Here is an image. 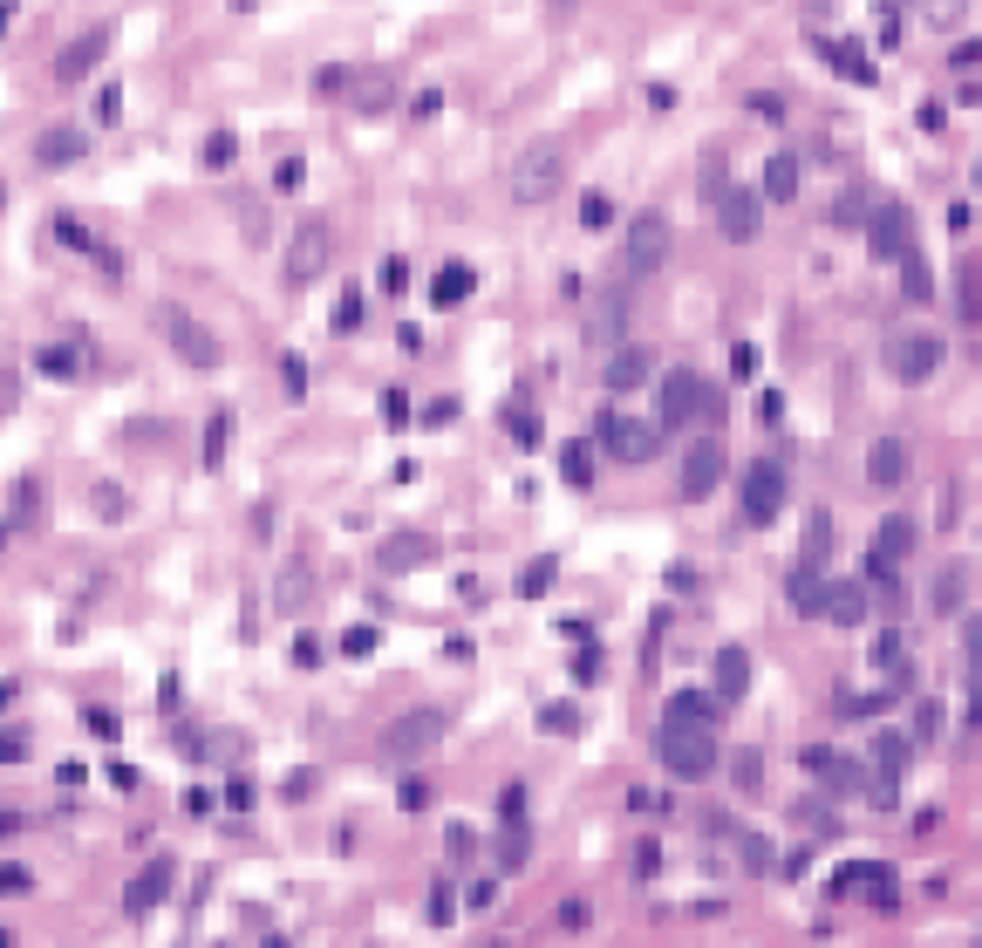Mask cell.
I'll return each instance as SVG.
<instances>
[{
  "instance_id": "cell-14",
  "label": "cell",
  "mask_w": 982,
  "mask_h": 948,
  "mask_svg": "<svg viewBox=\"0 0 982 948\" xmlns=\"http://www.w3.org/2000/svg\"><path fill=\"white\" fill-rule=\"evenodd\" d=\"M328 253H335L328 226H301V232H294V253H287V280H294V287H307V280L328 266Z\"/></svg>"
},
{
  "instance_id": "cell-6",
  "label": "cell",
  "mask_w": 982,
  "mask_h": 948,
  "mask_svg": "<svg viewBox=\"0 0 982 948\" xmlns=\"http://www.w3.org/2000/svg\"><path fill=\"white\" fill-rule=\"evenodd\" d=\"M157 321H164V335L178 342V355H185L191 369H219V362H226V348H219V335H212L205 321H191L185 307H164Z\"/></svg>"
},
{
  "instance_id": "cell-30",
  "label": "cell",
  "mask_w": 982,
  "mask_h": 948,
  "mask_svg": "<svg viewBox=\"0 0 982 948\" xmlns=\"http://www.w3.org/2000/svg\"><path fill=\"white\" fill-rule=\"evenodd\" d=\"M730 785H737V792H764V751H737V758H730Z\"/></svg>"
},
{
  "instance_id": "cell-36",
  "label": "cell",
  "mask_w": 982,
  "mask_h": 948,
  "mask_svg": "<svg viewBox=\"0 0 982 948\" xmlns=\"http://www.w3.org/2000/svg\"><path fill=\"white\" fill-rule=\"evenodd\" d=\"M539 730H553V737H573V730H580V710H573V703H546V710H539Z\"/></svg>"
},
{
  "instance_id": "cell-28",
  "label": "cell",
  "mask_w": 982,
  "mask_h": 948,
  "mask_svg": "<svg viewBox=\"0 0 982 948\" xmlns=\"http://www.w3.org/2000/svg\"><path fill=\"white\" fill-rule=\"evenodd\" d=\"M873 771H887V778L907 771V737L901 730H873Z\"/></svg>"
},
{
  "instance_id": "cell-53",
  "label": "cell",
  "mask_w": 982,
  "mask_h": 948,
  "mask_svg": "<svg viewBox=\"0 0 982 948\" xmlns=\"http://www.w3.org/2000/svg\"><path fill=\"white\" fill-rule=\"evenodd\" d=\"M962 648H969V662H982V614L969 621V628H962Z\"/></svg>"
},
{
  "instance_id": "cell-10",
  "label": "cell",
  "mask_w": 982,
  "mask_h": 948,
  "mask_svg": "<svg viewBox=\"0 0 982 948\" xmlns=\"http://www.w3.org/2000/svg\"><path fill=\"white\" fill-rule=\"evenodd\" d=\"M942 369V342L935 335H894L887 342V376L894 382H928Z\"/></svg>"
},
{
  "instance_id": "cell-26",
  "label": "cell",
  "mask_w": 982,
  "mask_h": 948,
  "mask_svg": "<svg viewBox=\"0 0 982 948\" xmlns=\"http://www.w3.org/2000/svg\"><path fill=\"white\" fill-rule=\"evenodd\" d=\"M307 594H314V573H307V567H287L280 580H273V607H280V614L307 607Z\"/></svg>"
},
{
  "instance_id": "cell-21",
  "label": "cell",
  "mask_w": 982,
  "mask_h": 948,
  "mask_svg": "<svg viewBox=\"0 0 982 948\" xmlns=\"http://www.w3.org/2000/svg\"><path fill=\"white\" fill-rule=\"evenodd\" d=\"M962 594H969V567H962V560L935 567V587H928V614H955V607H962Z\"/></svg>"
},
{
  "instance_id": "cell-25",
  "label": "cell",
  "mask_w": 982,
  "mask_h": 948,
  "mask_svg": "<svg viewBox=\"0 0 982 948\" xmlns=\"http://www.w3.org/2000/svg\"><path fill=\"white\" fill-rule=\"evenodd\" d=\"M792 819H798V833H812V839H839V812H832L826 798H798Z\"/></svg>"
},
{
  "instance_id": "cell-37",
  "label": "cell",
  "mask_w": 982,
  "mask_h": 948,
  "mask_svg": "<svg viewBox=\"0 0 982 948\" xmlns=\"http://www.w3.org/2000/svg\"><path fill=\"white\" fill-rule=\"evenodd\" d=\"M573 683H580V689L601 683V648H594V642H580V655H573Z\"/></svg>"
},
{
  "instance_id": "cell-34",
  "label": "cell",
  "mask_w": 982,
  "mask_h": 948,
  "mask_svg": "<svg viewBox=\"0 0 982 948\" xmlns=\"http://www.w3.org/2000/svg\"><path fill=\"white\" fill-rule=\"evenodd\" d=\"M764 191H771V198H792V191H798V164H792V157H771V164H764Z\"/></svg>"
},
{
  "instance_id": "cell-2",
  "label": "cell",
  "mask_w": 982,
  "mask_h": 948,
  "mask_svg": "<svg viewBox=\"0 0 982 948\" xmlns=\"http://www.w3.org/2000/svg\"><path fill=\"white\" fill-rule=\"evenodd\" d=\"M914 546H921V526H914L907 512H887V519L873 526V546H867V580L873 587H894V573L914 560Z\"/></svg>"
},
{
  "instance_id": "cell-49",
  "label": "cell",
  "mask_w": 982,
  "mask_h": 948,
  "mask_svg": "<svg viewBox=\"0 0 982 948\" xmlns=\"http://www.w3.org/2000/svg\"><path fill=\"white\" fill-rule=\"evenodd\" d=\"M219 457H226V417L212 423V437H205V464H219Z\"/></svg>"
},
{
  "instance_id": "cell-15",
  "label": "cell",
  "mask_w": 982,
  "mask_h": 948,
  "mask_svg": "<svg viewBox=\"0 0 982 948\" xmlns=\"http://www.w3.org/2000/svg\"><path fill=\"white\" fill-rule=\"evenodd\" d=\"M648 376H655V355H648L642 342H621L614 355H607V369H601L607 389H642Z\"/></svg>"
},
{
  "instance_id": "cell-33",
  "label": "cell",
  "mask_w": 982,
  "mask_h": 948,
  "mask_svg": "<svg viewBox=\"0 0 982 948\" xmlns=\"http://www.w3.org/2000/svg\"><path fill=\"white\" fill-rule=\"evenodd\" d=\"M464 294H471V266H444V273H437V294H430V301H437V307H457Z\"/></svg>"
},
{
  "instance_id": "cell-20",
  "label": "cell",
  "mask_w": 982,
  "mask_h": 948,
  "mask_svg": "<svg viewBox=\"0 0 982 948\" xmlns=\"http://www.w3.org/2000/svg\"><path fill=\"white\" fill-rule=\"evenodd\" d=\"M164 894H171V860H151V867L130 880V901H123V908H130V914H151Z\"/></svg>"
},
{
  "instance_id": "cell-38",
  "label": "cell",
  "mask_w": 982,
  "mask_h": 948,
  "mask_svg": "<svg viewBox=\"0 0 982 948\" xmlns=\"http://www.w3.org/2000/svg\"><path fill=\"white\" fill-rule=\"evenodd\" d=\"M744 867H751V873L778 867V853H771V839H764V833H744Z\"/></svg>"
},
{
  "instance_id": "cell-5",
  "label": "cell",
  "mask_w": 982,
  "mask_h": 948,
  "mask_svg": "<svg viewBox=\"0 0 982 948\" xmlns=\"http://www.w3.org/2000/svg\"><path fill=\"white\" fill-rule=\"evenodd\" d=\"M601 444H607L614 464H648V457L662 451V423H635V417H621V410H607V417H601Z\"/></svg>"
},
{
  "instance_id": "cell-31",
  "label": "cell",
  "mask_w": 982,
  "mask_h": 948,
  "mask_svg": "<svg viewBox=\"0 0 982 948\" xmlns=\"http://www.w3.org/2000/svg\"><path fill=\"white\" fill-rule=\"evenodd\" d=\"M826 553H832V519H826V512H812V519H805V553H798V560L826 567Z\"/></svg>"
},
{
  "instance_id": "cell-13",
  "label": "cell",
  "mask_w": 982,
  "mask_h": 948,
  "mask_svg": "<svg viewBox=\"0 0 982 948\" xmlns=\"http://www.w3.org/2000/svg\"><path fill=\"white\" fill-rule=\"evenodd\" d=\"M819 621L860 628V621H867V587H860V580H819Z\"/></svg>"
},
{
  "instance_id": "cell-22",
  "label": "cell",
  "mask_w": 982,
  "mask_h": 948,
  "mask_svg": "<svg viewBox=\"0 0 982 948\" xmlns=\"http://www.w3.org/2000/svg\"><path fill=\"white\" fill-rule=\"evenodd\" d=\"M744 689H751V655H744L737 642L717 648V696H723V703H737Z\"/></svg>"
},
{
  "instance_id": "cell-57",
  "label": "cell",
  "mask_w": 982,
  "mask_h": 948,
  "mask_svg": "<svg viewBox=\"0 0 982 948\" xmlns=\"http://www.w3.org/2000/svg\"><path fill=\"white\" fill-rule=\"evenodd\" d=\"M294 655H301L307 669H314V662H321V635H301V642H294Z\"/></svg>"
},
{
  "instance_id": "cell-32",
  "label": "cell",
  "mask_w": 982,
  "mask_h": 948,
  "mask_svg": "<svg viewBox=\"0 0 982 948\" xmlns=\"http://www.w3.org/2000/svg\"><path fill=\"white\" fill-rule=\"evenodd\" d=\"M873 669L901 683V628H880V635H873Z\"/></svg>"
},
{
  "instance_id": "cell-40",
  "label": "cell",
  "mask_w": 982,
  "mask_h": 948,
  "mask_svg": "<svg viewBox=\"0 0 982 948\" xmlns=\"http://www.w3.org/2000/svg\"><path fill=\"white\" fill-rule=\"evenodd\" d=\"M96 55H103V35L76 41V48H69V55H62V76H82V69H89V62H96Z\"/></svg>"
},
{
  "instance_id": "cell-1",
  "label": "cell",
  "mask_w": 982,
  "mask_h": 948,
  "mask_svg": "<svg viewBox=\"0 0 982 948\" xmlns=\"http://www.w3.org/2000/svg\"><path fill=\"white\" fill-rule=\"evenodd\" d=\"M655 764H662L669 778H710V771L723 764V751H717V730L662 717V723H655Z\"/></svg>"
},
{
  "instance_id": "cell-24",
  "label": "cell",
  "mask_w": 982,
  "mask_h": 948,
  "mask_svg": "<svg viewBox=\"0 0 982 948\" xmlns=\"http://www.w3.org/2000/svg\"><path fill=\"white\" fill-rule=\"evenodd\" d=\"M717 219H723V232H730V239H751L757 198H751V191H723V198H717Z\"/></svg>"
},
{
  "instance_id": "cell-27",
  "label": "cell",
  "mask_w": 982,
  "mask_h": 948,
  "mask_svg": "<svg viewBox=\"0 0 982 948\" xmlns=\"http://www.w3.org/2000/svg\"><path fill=\"white\" fill-rule=\"evenodd\" d=\"M785 594H792V607H798V614H812V621H819V567H812V560H798V567H792Z\"/></svg>"
},
{
  "instance_id": "cell-9",
  "label": "cell",
  "mask_w": 982,
  "mask_h": 948,
  "mask_svg": "<svg viewBox=\"0 0 982 948\" xmlns=\"http://www.w3.org/2000/svg\"><path fill=\"white\" fill-rule=\"evenodd\" d=\"M805 771L826 785V798H853V792H867V764H853V758H839L832 744H805Z\"/></svg>"
},
{
  "instance_id": "cell-43",
  "label": "cell",
  "mask_w": 982,
  "mask_h": 948,
  "mask_svg": "<svg viewBox=\"0 0 982 948\" xmlns=\"http://www.w3.org/2000/svg\"><path fill=\"white\" fill-rule=\"evenodd\" d=\"M444 846H451V860H471V853H478V833H471V826H451Z\"/></svg>"
},
{
  "instance_id": "cell-48",
  "label": "cell",
  "mask_w": 982,
  "mask_h": 948,
  "mask_svg": "<svg viewBox=\"0 0 982 948\" xmlns=\"http://www.w3.org/2000/svg\"><path fill=\"white\" fill-rule=\"evenodd\" d=\"M341 648H348V655H376V628H348Z\"/></svg>"
},
{
  "instance_id": "cell-46",
  "label": "cell",
  "mask_w": 982,
  "mask_h": 948,
  "mask_svg": "<svg viewBox=\"0 0 982 948\" xmlns=\"http://www.w3.org/2000/svg\"><path fill=\"white\" fill-rule=\"evenodd\" d=\"M41 369H48V376H76V355H69V348H41Z\"/></svg>"
},
{
  "instance_id": "cell-50",
  "label": "cell",
  "mask_w": 982,
  "mask_h": 948,
  "mask_svg": "<svg viewBox=\"0 0 982 948\" xmlns=\"http://www.w3.org/2000/svg\"><path fill=\"white\" fill-rule=\"evenodd\" d=\"M464 901H471V908H491V901H498V880H471V894H464Z\"/></svg>"
},
{
  "instance_id": "cell-3",
  "label": "cell",
  "mask_w": 982,
  "mask_h": 948,
  "mask_svg": "<svg viewBox=\"0 0 982 948\" xmlns=\"http://www.w3.org/2000/svg\"><path fill=\"white\" fill-rule=\"evenodd\" d=\"M444 744V710H403L382 730V764H423Z\"/></svg>"
},
{
  "instance_id": "cell-42",
  "label": "cell",
  "mask_w": 982,
  "mask_h": 948,
  "mask_svg": "<svg viewBox=\"0 0 982 948\" xmlns=\"http://www.w3.org/2000/svg\"><path fill=\"white\" fill-rule=\"evenodd\" d=\"M423 805H430V778L410 771V778H403V812H423Z\"/></svg>"
},
{
  "instance_id": "cell-19",
  "label": "cell",
  "mask_w": 982,
  "mask_h": 948,
  "mask_svg": "<svg viewBox=\"0 0 982 948\" xmlns=\"http://www.w3.org/2000/svg\"><path fill=\"white\" fill-rule=\"evenodd\" d=\"M662 253H669V226L662 219H635V232H628V273L662 266Z\"/></svg>"
},
{
  "instance_id": "cell-8",
  "label": "cell",
  "mask_w": 982,
  "mask_h": 948,
  "mask_svg": "<svg viewBox=\"0 0 982 948\" xmlns=\"http://www.w3.org/2000/svg\"><path fill=\"white\" fill-rule=\"evenodd\" d=\"M723 471H730V451H723L717 437H696L689 451H682V498H710L723 485Z\"/></svg>"
},
{
  "instance_id": "cell-55",
  "label": "cell",
  "mask_w": 982,
  "mask_h": 948,
  "mask_svg": "<svg viewBox=\"0 0 982 948\" xmlns=\"http://www.w3.org/2000/svg\"><path fill=\"white\" fill-rule=\"evenodd\" d=\"M505 423H512V437H526V444H532V437H539V423H532L526 410H512V417H505Z\"/></svg>"
},
{
  "instance_id": "cell-51",
  "label": "cell",
  "mask_w": 982,
  "mask_h": 948,
  "mask_svg": "<svg viewBox=\"0 0 982 948\" xmlns=\"http://www.w3.org/2000/svg\"><path fill=\"white\" fill-rule=\"evenodd\" d=\"M89 730H96L103 744H116V730H123V723H116V717H103V710H89Z\"/></svg>"
},
{
  "instance_id": "cell-7",
  "label": "cell",
  "mask_w": 982,
  "mask_h": 948,
  "mask_svg": "<svg viewBox=\"0 0 982 948\" xmlns=\"http://www.w3.org/2000/svg\"><path fill=\"white\" fill-rule=\"evenodd\" d=\"M703 396H710V382L696 376V369H669V376H662V410H655V423H662V430L696 423L703 417Z\"/></svg>"
},
{
  "instance_id": "cell-11",
  "label": "cell",
  "mask_w": 982,
  "mask_h": 948,
  "mask_svg": "<svg viewBox=\"0 0 982 948\" xmlns=\"http://www.w3.org/2000/svg\"><path fill=\"white\" fill-rule=\"evenodd\" d=\"M907 478H914V451H907V437H873L867 485H873V492H901Z\"/></svg>"
},
{
  "instance_id": "cell-16",
  "label": "cell",
  "mask_w": 982,
  "mask_h": 948,
  "mask_svg": "<svg viewBox=\"0 0 982 948\" xmlns=\"http://www.w3.org/2000/svg\"><path fill=\"white\" fill-rule=\"evenodd\" d=\"M519 198H526V205H539V198H553V191H560V151H532L526 164H519Z\"/></svg>"
},
{
  "instance_id": "cell-23",
  "label": "cell",
  "mask_w": 982,
  "mask_h": 948,
  "mask_svg": "<svg viewBox=\"0 0 982 948\" xmlns=\"http://www.w3.org/2000/svg\"><path fill=\"white\" fill-rule=\"evenodd\" d=\"M532 860V833H526V819L519 812H505V833H498V867L505 873H519Z\"/></svg>"
},
{
  "instance_id": "cell-35",
  "label": "cell",
  "mask_w": 982,
  "mask_h": 948,
  "mask_svg": "<svg viewBox=\"0 0 982 948\" xmlns=\"http://www.w3.org/2000/svg\"><path fill=\"white\" fill-rule=\"evenodd\" d=\"M553 580H560V560H532V567L519 573V594H526V601H539Z\"/></svg>"
},
{
  "instance_id": "cell-12",
  "label": "cell",
  "mask_w": 982,
  "mask_h": 948,
  "mask_svg": "<svg viewBox=\"0 0 982 948\" xmlns=\"http://www.w3.org/2000/svg\"><path fill=\"white\" fill-rule=\"evenodd\" d=\"M376 567H382V573H416V567H437V539H430V532H382Z\"/></svg>"
},
{
  "instance_id": "cell-54",
  "label": "cell",
  "mask_w": 982,
  "mask_h": 948,
  "mask_svg": "<svg viewBox=\"0 0 982 948\" xmlns=\"http://www.w3.org/2000/svg\"><path fill=\"white\" fill-rule=\"evenodd\" d=\"M382 417H389V423H410V403H403V396L389 389V396H382Z\"/></svg>"
},
{
  "instance_id": "cell-18",
  "label": "cell",
  "mask_w": 982,
  "mask_h": 948,
  "mask_svg": "<svg viewBox=\"0 0 982 948\" xmlns=\"http://www.w3.org/2000/svg\"><path fill=\"white\" fill-rule=\"evenodd\" d=\"M662 717H676V723H703V730H717V723H723V696H710V689H676V696L662 703Z\"/></svg>"
},
{
  "instance_id": "cell-45",
  "label": "cell",
  "mask_w": 982,
  "mask_h": 948,
  "mask_svg": "<svg viewBox=\"0 0 982 948\" xmlns=\"http://www.w3.org/2000/svg\"><path fill=\"white\" fill-rule=\"evenodd\" d=\"M457 914V901H451V887H444V880H437V887H430V921H437V928H444V921H451Z\"/></svg>"
},
{
  "instance_id": "cell-52",
  "label": "cell",
  "mask_w": 982,
  "mask_h": 948,
  "mask_svg": "<svg viewBox=\"0 0 982 948\" xmlns=\"http://www.w3.org/2000/svg\"><path fill=\"white\" fill-rule=\"evenodd\" d=\"M587 914H594L587 901H567V908H560V928H587Z\"/></svg>"
},
{
  "instance_id": "cell-17",
  "label": "cell",
  "mask_w": 982,
  "mask_h": 948,
  "mask_svg": "<svg viewBox=\"0 0 982 948\" xmlns=\"http://www.w3.org/2000/svg\"><path fill=\"white\" fill-rule=\"evenodd\" d=\"M867 232H873V253H880V260H901L907 246H914V226H907V212H901V205H880Z\"/></svg>"
},
{
  "instance_id": "cell-41",
  "label": "cell",
  "mask_w": 982,
  "mask_h": 948,
  "mask_svg": "<svg viewBox=\"0 0 982 948\" xmlns=\"http://www.w3.org/2000/svg\"><path fill=\"white\" fill-rule=\"evenodd\" d=\"M901 266H907V301H928V266H921V253H914V246L901 253Z\"/></svg>"
},
{
  "instance_id": "cell-4",
  "label": "cell",
  "mask_w": 982,
  "mask_h": 948,
  "mask_svg": "<svg viewBox=\"0 0 982 948\" xmlns=\"http://www.w3.org/2000/svg\"><path fill=\"white\" fill-rule=\"evenodd\" d=\"M785 492H792L785 457H757L751 478H744V519H751V526H771V519L785 512Z\"/></svg>"
},
{
  "instance_id": "cell-56",
  "label": "cell",
  "mask_w": 982,
  "mask_h": 948,
  "mask_svg": "<svg viewBox=\"0 0 982 948\" xmlns=\"http://www.w3.org/2000/svg\"><path fill=\"white\" fill-rule=\"evenodd\" d=\"M96 512H103V519H123V492H96Z\"/></svg>"
},
{
  "instance_id": "cell-44",
  "label": "cell",
  "mask_w": 982,
  "mask_h": 948,
  "mask_svg": "<svg viewBox=\"0 0 982 948\" xmlns=\"http://www.w3.org/2000/svg\"><path fill=\"white\" fill-rule=\"evenodd\" d=\"M0 887H7V894H28V887H35V873L14 867V860H0Z\"/></svg>"
},
{
  "instance_id": "cell-47",
  "label": "cell",
  "mask_w": 982,
  "mask_h": 948,
  "mask_svg": "<svg viewBox=\"0 0 982 948\" xmlns=\"http://www.w3.org/2000/svg\"><path fill=\"white\" fill-rule=\"evenodd\" d=\"M928 21H935V28H955V21H962V0H928Z\"/></svg>"
},
{
  "instance_id": "cell-29",
  "label": "cell",
  "mask_w": 982,
  "mask_h": 948,
  "mask_svg": "<svg viewBox=\"0 0 982 948\" xmlns=\"http://www.w3.org/2000/svg\"><path fill=\"white\" fill-rule=\"evenodd\" d=\"M560 471H567L573 492H587V485H594V444H567V451H560Z\"/></svg>"
},
{
  "instance_id": "cell-39",
  "label": "cell",
  "mask_w": 982,
  "mask_h": 948,
  "mask_svg": "<svg viewBox=\"0 0 982 948\" xmlns=\"http://www.w3.org/2000/svg\"><path fill=\"white\" fill-rule=\"evenodd\" d=\"M942 703H935V696H928V703H921V710H914V737H921V744H935V737H942Z\"/></svg>"
}]
</instances>
